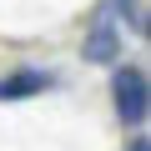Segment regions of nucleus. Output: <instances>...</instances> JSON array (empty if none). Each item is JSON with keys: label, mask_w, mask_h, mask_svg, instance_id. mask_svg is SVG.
I'll list each match as a JSON object with an SVG mask.
<instances>
[{"label": "nucleus", "mask_w": 151, "mask_h": 151, "mask_svg": "<svg viewBox=\"0 0 151 151\" xmlns=\"http://www.w3.org/2000/svg\"><path fill=\"white\" fill-rule=\"evenodd\" d=\"M126 151H151V146H146V141H141V136H136V141H131V146H126Z\"/></svg>", "instance_id": "20e7f679"}, {"label": "nucleus", "mask_w": 151, "mask_h": 151, "mask_svg": "<svg viewBox=\"0 0 151 151\" xmlns=\"http://www.w3.org/2000/svg\"><path fill=\"white\" fill-rule=\"evenodd\" d=\"M116 111H121V121H131V126L146 121V70H141V65H121V70H116Z\"/></svg>", "instance_id": "f257e3e1"}, {"label": "nucleus", "mask_w": 151, "mask_h": 151, "mask_svg": "<svg viewBox=\"0 0 151 151\" xmlns=\"http://www.w3.org/2000/svg\"><path fill=\"white\" fill-rule=\"evenodd\" d=\"M116 55H121L116 20H111V15H101V20H96V30H91V40H86V60H116Z\"/></svg>", "instance_id": "f03ea898"}, {"label": "nucleus", "mask_w": 151, "mask_h": 151, "mask_svg": "<svg viewBox=\"0 0 151 151\" xmlns=\"http://www.w3.org/2000/svg\"><path fill=\"white\" fill-rule=\"evenodd\" d=\"M40 86H45V76L40 70H25V76H15V81L0 86V101H5V96H25V91H40Z\"/></svg>", "instance_id": "7ed1b4c3"}]
</instances>
